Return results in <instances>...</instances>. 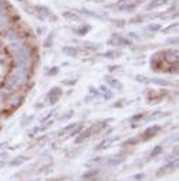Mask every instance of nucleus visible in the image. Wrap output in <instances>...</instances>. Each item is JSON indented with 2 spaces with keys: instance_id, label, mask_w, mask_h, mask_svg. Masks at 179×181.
I'll return each instance as SVG.
<instances>
[{
  "instance_id": "f257e3e1",
  "label": "nucleus",
  "mask_w": 179,
  "mask_h": 181,
  "mask_svg": "<svg viewBox=\"0 0 179 181\" xmlns=\"http://www.w3.org/2000/svg\"><path fill=\"white\" fill-rule=\"evenodd\" d=\"M159 131V127L158 126H155V127H149V128L146 130L145 133L142 134V137L144 138H149V137H152V136H155V134Z\"/></svg>"
},
{
  "instance_id": "6e6552de",
  "label": "nucleus",
  "mask_w": 179,
  "mask_h": 181,
  "mask_svg": "<svg viewBox=\"0 0 179 181\" xmlns=\"http://www.w3.org/2000/svg\"><path fill=\"white\" fill-rule=\"evenodd\" d=\"M64 52L66 53H70V54H75V50H74V48H64Z\"/></svg>"
},
{
  "instance_id": "f03ea898",
  "label": "nucleus",
  "mask_w": 179,
  "mask_h": 181,
  "mask_svg": "<svg viewBox=\"0 0 179 181\" xmlns=\"http://www.w3.org/2000/svg\"><path fill=\"white\" fill-rule=\"evenodd\" d=\"M91 133H92V128H87L84 133H81V134H80V137H78L75 141H77V143H81L83 140H85V138H88V137L91 136Z\"/></svg>"
},
{
  "instance_id": "39448f33",
  "label": "nucleus",
  "mask_w": 179,
  "mask_h": 181,
  "mask_svg": "<svg viewBox=\"0 0 179 181\" xmlns=\"http://www.w3.org/2000/svg\"><path fill=\"white\" fill-rule=\"evenodd\" d=\"M110 143H111L110 140H104V141L101 143V144H98L97 147H95V150H102L104 147H108V145H110Z\"/></svg>"
},
{
  "instance_id": "423d86ee",
  "label": "nucleus",
  "mask_w": 179,
  "mask_h": 181,
  "mask_svg": "<svg viewBox=\"0 0 179 181\" xmlns=\"http://www.w3.org/2000/svg\"><path fill=\"white\" fill-rule=\"evenodd\" d=\"M161 151H162V147H159V145H158V147L155 148V150H153L152 153H151V157H155V155H158Z\"/></svg>"
},
{
  "instance_id": "7ed1b4c3",
  "label": "nucleus",
  "mask_w": 179,
  "mask_h": 181,
  "mask_svg": "<svg viewBox=\"0 0 179 181\" xmlns=\"http://www.w3.org/2000/svg\"><path fill=\"white\" fill-rule=\"evenodd\" d=\"M26 160H29V158H27V157H24V155H22V157H17V158L14 160V161H11L10 166H20V164L24 163Z\"/></svg>"
},
{
  "instance_id": "20e7f679",
  "label": "nucleus",
  "mask_w": 179,
  "mask_h": 181,
  "mask_svg": "<svg viewBox=\"0 0 179 181\" xmlns=\"http://www.w3.org/2000/svg\"><path fill=\"white\" fill-rule=\"evenodd\" d=\"M59 89H53L51 90V103H55V101H57V97H59Z\"/></svg>"
},
{
  "instance_id": "1a4fd4ad",
  "label": "nucleus",
  "mask_w": 179,
  "mask_h": 181,
  "mask_svg": "<svg viewBox=\"0 0 179 181\" xmlns=\"http://www.w3.org/2000/svg\"><path fill=\"white\" fill-rule=\"evenodd\" d=\"M2 167H4V161H0V168H2Z\"/></svg>"
},
{
  "instance_id": "0eeeda50",
  "label": "nucleus",
  "mask_w": 179,
  "mask_h": 181,
  "mask_svg": "<svg viewBox=\"0 0 179 181\" xmlns=\"http://www.w3.org/2000/svg\"><path fill=\"white\" fill-rule=\"evenodd\" d=\"M97 174H98V170H92L91 173L84 174V178H90V177H92V175H97Z\"/></svg>"
}]
</instances>
